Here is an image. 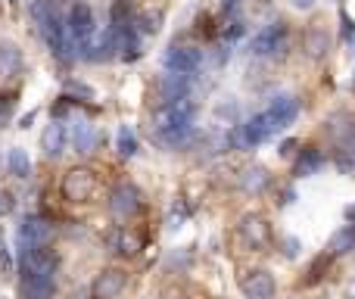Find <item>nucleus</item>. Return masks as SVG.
<instances>
[{"mask_svg":"<svg viewBox=\"0 0 355 299\" xmlns=\"http://www.w3.org/2000/svg\"><path fill=\"white\" fill-rule=\"evenodd\" d=\"M10 3H12V6H16V3H19V0H10Z\"/></svg>","mask_w":355,"mask_h":299,"instance_id":"nucleus-37","label":"nucleus"},{"mask_svg":"<svg viewBox=\"0 0 355 299\" xmlns=\"http://www.w3.org/2000/svg\"><path fill=\"white\" fill-rule=\"evenodd\" d=\"M135 25H137L141 35H156V31L162 28V12L159 10H144L141 16L135 19Z\"/></svg>","mask_w":355,"mask_h":299,"instance_id":"nucleus-22","label":"nucleus"},{"mask_svg":"<svg viewBox=\"0 0 355 299\" xmlns=\"http://www.w3.org/2000/svg\"><path fill=\"white\" fill-rule=\"evenodd\" d=\"M31 122H35V112H28V116H22V122H19V128H28Z\"/></svg>","mask_w":355,"mask_h":299,"instance_id":"nucleus-34","label":"nucleus"},{"mask_svg":"<svg viewBox=\"0 0 355 299\" xmlns=\"http://www.w3.org/2000/svg\"><path fill=\"white\" fill-rule=\"evenodd\" d=\"M268 184H271V175L265 169H259V165H256V169H246L243 175H240V187H243V194L259 196L265 187H268Z\"/></svg>","mask_w":355,"mask_h":299,"instance_id":"nucleus-19","label":"nucleus"},{"mask_svg":"<svg viewBox=\"0 0 355 299\" xmlns=\"http://www.w3.org/2000/svg\"><path fill=\"white\" fill-rule=\"evenodd\" d=\"M116 150L122 153L125 159L137 156V135L128 128V125H122V128H119V135H116Z\"/></svg>","mask_w":355,"mask_h":299,"instance_id":"nucleus-23","label":"nucleus"},{"mask_svg":"<svg viewBox=\"0 0 355 299\" xmlns=\"http://www.w3.org/2000/svg\"><path fill=\"white\" fill-rule=\"evenodd\" d=\"M125 287H128V275L119 271V268H110V271H103V275L94 281V296L97 299H116Z\"/></svg>","mask_w":355,"mask_h":299,"instance_id":"nucleus-12","label":"nucleus"},{"mask_svg":"<svg viewBox=\"0 0 355 299\" xmlns=\"http://www.w3.org/2000/svg\"><path fill=\"white\" fill-rule=\"evenodd\" d=\"M340 19H343V37H346V41H352V37H355V22H352L349 16H346V12H343Z\"/></svg>","mask_w":355,"mask_h":299,"instance_id":"nucleus-29","label":"nucleus"},{"mask_svg":"<svg viewBox=\"0 0 355 299\" xmlns=\"http://www.w3.org/2000/svg\"><path fill=\"white\" fill-rule=\"evenodd\" d=\"M22 72V50L12 41H0V81H10Z\"/></svg>","mask_w":355,"mask_h":299,"instance_id":"nucleus-16","label":"nucleus"},{"mask_svg":"<svg viewBox=\"0 0 355 299\" xmlns=\"http://www.w3.org/2000/svg\"><path fill=\"white\" fill-rule=\"evenodd\" d=\"M112 244H116V250L122 253V256L137 253V237H131L128 231H116V234H112Z\"/></svg>","mask_w":355,"mask_h":299,"instance_id":"nucleus-24","label":"nucleus"},{"mask_svg":"<svg viewBox=\"0 0 355 299\" xmlns=\"http://www.w3.org/2000/svg\"><path fill=\"white\" fill-rule=\"evenodd\" d=\"M6 169H10L12 178L25 181V178L31 175V159H28V153H25L22 147H12L10 153H6Z\"/></svg>","mask_w":355,"mask_h":299,"instance_id":"nucleus-20","label":"nucleus"},{"mask_svg":"<svg viewBox=\"0 0 355 299\" xmlns=\"http://www.w3.org/2000/svg\"><path fill=\"white\" fill-rule=\"evenodd\" d=\"M103 144V135H100L97 128H94L91 122H85V119H78V122L72 125V147L75 153H81V156H91L94 150Z\"/></svg>","mask_w":355,"mask_h":299,"instance_id":"nucleus-11","label":"nucleus"},{"mask_svg":"<svg viewBox=\"0 0 355 299\" xmlns=\"http://www.w3.org/2000/svg\"><path fill=\"white\" fill-rule=\"evenodd\" d=\"M97 175L91 169H72L66 178H62V196L69 203H87L94 194H97Z\"/></svg>","mask_w":355,"mask_h":299,"instance_id":"nucleus-3","label":"nucleus"},{"mask_svg":"<svg viewBox=\"0 0 355 299\" xmlns=\"http://www.w3.org/2000/svg\"><path fill=\"white\" fill-rule=\"evenodd\" d=\"M66 137H69V131H66V125H62V119H53V122L47 125V131L41 135V150H44V156L47 159H56L62 150H66Z\"/></svg>","mask_w":355,"mask_h":299,"instance_id":"nucleus-14","label":"nucleus"},{"mask_svg":"<svg viewBox=\"0 0 355 299\" xmlns=\"http://www.w3.org/2000/svg\"><path fill=\"white\" fill-rule=\"evenodd\" d=\"M166 72H178V75H193L202 66V53L196 47H168L166 56Z\"/></svg>","mask_w":355,"mask_h":299,"instance_id":"nucleus-7","label":"nucleus"},{"mask_svg":"<svg viewBox=\"0 0 355 299\" xmlns=\"http://www.w3.org/2000/svg\"><path fill=\"white\" fill-rule=\"evenodd\" d=\"M324 153L321 150H315V147H306L300 153V159H296V165H293V175L296 178H312V175H318L321 169H324Z\"/></svg>","mask_w":355,"mask_h":299,"instance_id":"nucleus-17","label":"nucleus"},{"mask_svg":"<svg viewBox=\"0 0 355 299\" xmlns=\"http://www.w3.org/2000/svg\"><path fill=\"white\" fill-rule=\"evenodd\" d=\"M296 147H300V144H296V141H284V144H281V147H277V150H281V156H293V153H296Z\"/></svg>","mask_w":355,"mask_h":299,"instance_id":"nucleus-32","label":"nucleus"},{"mask_svg":"<svg viewBox=\"0 0 355 299\" xmlns=\"http://www.w3.org/2000/svg\"><path fill=\"white\" fill-rule=\"evenodd\" d=\"M302 50H306L312 60H321V56H327V50H331V35H327V28H309L306 35H302Z\"/></svg>","mask_w":355,"mask_h":299,"instance_id":"nucleus-18","label":"nucleus"},{"mask_svg":"<svg viewBox=\"0 0 355 299\" xmlns=\"http://www.w3.org/2000/svg\"><path fill=\"white\" fill-rule=\"evenodd\" d=\"M53 3H56V0H53Z\"/></svg>","mask_w":355,"mask_h":299,"instance_id":"nucleus-38","label":"nucleus"},{"mask_svg":"<svg viewBox=\"0 0 355 299\" xmlns=\"http://www.w3.org/2000/svg\"><path fill=\"white\" fill-rule=\"evenodd\" d=\"M346 221L355 225V203H352V206H346Z\"/></svg>","mask_w":355,"mask_h":299,"instance_id":"nucleus-35","label":"nucleus"},{"mask_svg":"<svg viewBox=\"0 0 355 299\" xmlns=\"http://www.w3.org/2000/svg\"><path fill=\"white\" fill-rule=\"evenodd\" d=\"M287 50V25L284 22H271L262 31H256L250 41V53L252 56H277Z\"/></svg>","mask_w":355,"mask_h":299,"instance_id":"nucleus-2","label":"nucleus"},{"mask_svg":"<svg viewBox=\"0 0 355 299\" xmlns=\"http://www.w3.org/2000/svg\"><path fill=\"white\" fill-rule=\"evenodd\" d=\"M262 112L277 135V131H284L287 125L296 122V116H300V100H296L293 94H277V97L268 103V110H262Z\"/></svg>","mask_w":355,"mask_h":299,"instance_id":"nucleus-5","label":"nucleus"},{"mask_svg":"<svg viewBox=\"0 0 355 299\" xmlns=\"http://www.w3.org/2000/svg\"><path fill=\"white\" fill-rule=\"evenodd\" d=\"M193 119H196V103H193L190 97H184V100H175V103H162L159 110H153L150 128H153V135H162V131L193 125Z\"/></svg>","mask_w":355,"mask_h":299,"instance_id":"nucleus-1","label":"nucleus"},{"mask_svg":"<svg viewBox=\"0 0 355 299\" xmlns=\"http://www.w3.org/2000/svg\"><path fill=\"white\" fill-rule=\"evenodd\" d=\"M315 3H318V0H290V6H293V10H302V12L312 10Z\"/></svg>","mask_w":355,"mask_h":299,"instance_id":"nucleus-31","label":"nucleus"},{"mask_svg":"<svg viewBox=\"0 0 355 299\" xmlns=\"http://www.w3.org/2000/svg\"><path fill=\"white\" fill-rule=\"evenodd\" d=\"M159 97H162V103H175V100L190 97V75L166 72L159 81Z\"/></svg>","mask_w":355,"mask_h":299,"instance_id":"nucleus-13","label":"nucleus"},{"mask_svg":"<svg viewBox=\"0 0 355 299\" xmlns=\"http://www.w3.org/2000/svg\"><path fill=\"white\" fill-rule=\"evenodd\" d=\"M137 209H141V190L135 184H119L110 194V212L116 219H131Z\"/></svg>","mask_w":355,"mask_h":299,"instance_id":"nucleus-9","label":"nucleus"},{"mask_svg":"<svg viewBox=\"0 0 355 299\" xmlns=\"http://www.w3.org/2000/svg\"><path fill=\"white\" fill-rule=\"evenodd\" d=\"M246 31V25H243V19L240 16H227V22H225V28H221V37H225L227 44L231 41H237L240 35H243Z\"/></svg>","mask_w":355,"mask_h":299,"instance_id":"nucleus-25","label":"nucleus"},{"mask_svg":"<svg viewBox=\"0 0 355 299\" xmlns=\"http://www.w3.org/2000/svg\"><path fill=\"white\" fill-rule=\"evenodd\" d=\"M12 209H16V203H12V194L0 190V215H10Z\"/></svg>","mask_w":355,"mask_h":299,"instance_id":"nucleus-28","label":"nucleus"},{"mask_svg":"<svg viewBox=\"0 0 355 299\" xmlns=\"http://www.w3.org/2000/svg\"><path fill=\"white\" fill-rule=\"evenodd\" d=\"M215 116H218V119H227L231 125H237V119H240V106H237V100L227 97V103L221 100V103L215 106Z\"/></svg>","mask_w":355,"mask_h":299,"instance_id":"nucleus-26","label":"nucleus"},{"mask_svg":"<svg viewBox=\"0 0 355 299\" xmlns=\"http://www.w3.org/2000/svg\"><path fill=\"white\" fill-rule=\"evenodd\" d=\"M240 290H243L246 299H275L277 284L265 268H256V271H246V275L240 277Z\"/></svg>","mask_w":355,"mask_h":299,"instance_id":"nucleus-8","label":"nucleus"},{"mask_svg":"<svg viewBox=\"0 0 355 299\" xmlns=\"http://www.w3.org/2000/svg\"><path fill=\"white\" fill-rule=\"evenodd\" d=\"M221 10H225V16H237L240 0H225V3H221Z\"/></svg>","mask_w":355,"mask_h":299,"instance_id":"nucleus-30","label":"nucleus"},{"mask_svg":"<svg viewBox=\"0 0 355 299\" xmlns=\"http://www.w3.org/2000/svg\"><path fill=\"white\" fill-rule=\"evenodd\" d=\"M50 237H53V225L50 221L37 219V215H25L19 221V237H16L19 246H47Z\"/></svg>","mask_w":355,"mask_h":299,"instance_id":"nucleus-6","label":"nucleus"},{"mask_svg":"<svg viewBox=\"0 0 355 299\" xmlns=\"http://www.w3.org/2000/svg\"><path fill=\"white\" fill-rule=\"evenodd\" d=\"M0 253H6V240H3V231H0Z\"/></svg>","mask_w":355,"mask_h":299,"instance_id":"nucleus-36","label":"nucleus"},{"mask_svg":"<svg viewBox=\"0 0 355 299\" xmlns=\"http://www.w3.org/2000/svg\"><path fill=\"white\" fill-rule=\"evenodd\" d=\"M56 290L53 275H41V271H22L19 277V293L22 299H50Z\"/></svg>","mask_w":355,"mask_h":299,"instance_id":"nucleus-10","label":"nucleus"},{"mask_svg":"<svg viewBox=\"0 0 355 299\" xmlns=\"http://www.w3.org/2000/svg\"><path fill=\"white\" fill-rule=\"evenodd\" d=\"M296 246H300V244L290 237V240H287V250H284V253H287V256H296Z\"/></svg>","mask_w":355,"mask_h":299,"instance_id":"nucleus-33","label":"nucleus"},{"mask_svg":"<svg viewBox=\"0 0 355 299\" xmlns=\"http://www.w3.org/2000/svg\"><path fill=\"white\" fill-rule=\"evenodd\" d=\"M66 28H69V37L75 41V47H78V44L94 41V35H97L94 10L87 3H75L72 10H69V16H66Z\"/></svg>","mask_w":355,"mask_h":299,"instance_id":"nucleus-4","label":"nucleus"},{"mask_svg":"<svg viewBox=\"0 0 355 299\" xmlns=\"http://www.w3.org/2000/svg\"><path fill=\"white\" fill-rule=\"evenodd\" d=\"M324 265H327V256H318L312 262V268H309V277H306V284H315V281H321V271H324Z\"/></svg>","mask_w":355,"mask_h":299,"instance_id":"nucleus-27","label":"nucleus"},{"mask_svg":"<svg viewBox=\"0 0 355 299\" xmlns=\"http://www.w3.org/2000/svg\"><path fill=\"white\" fill-rule=\"evenodd\" d=\"M352 250H355V225H346L331 237V253L334 256H346Z\"/></svg>","mask_w":355,"mask_h":299,"instance_id":"nucleus-21","label":"nucleus"},{"mask_svg":"<svg viewBox=\"0 0 355 299\" xmlns=\"http://www.w3.org/2000/svg\"><path fill=\"white\" fill-rule=\"evenodd\" d=\"M240 234L250 246H265L271 240V225L262 219V215H246L243 225H240Z\"/></svg>","mask_w":355,"mask_h":299,"instance_id":"nucleus-15","label":"nucleus"}]
</instances>
